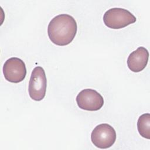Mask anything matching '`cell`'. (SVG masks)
Wrapping results in <instances>:
<instances>
[{
	"instance_id": "1",
	"label": "cell",
	"mask_w": 150,
	"mask_h": 150,
	"mask_svg": "<svg viewBox=\"0 0 150 150\" xmlns=\"http://www.w3.org/2000/svg\"><path fill=\"white\" fill-rule=\"evenodd\" d=\"M77 25L71 15L62 13L53 18L47 26V35L51 42L58 46L70 44L75 38Z\"/></svg>"
},
{
	"instance_id": "4",
	"label": "cell",
	"mask_w": 150,
	"mask_h": 150,
	"mask_svg": "<svg viewBox=\"0 0 150 150\" xmlns=\"http://www.w3.org/2000/svg\"><path fill=\"white\" fill-rule=\"evenodd\" d=\"M117 134L114 128L110 124L103 123L97 125L91 134L93 145L100 149H107L115 143Z\"/></svg>"
},
{
	"instance_id": "6",
	"label": "cell",
	"mask_w": 150,
	"mask_h": 150,
	"mask_svg": "<svg viewBox=\"0 0 150 150\" xmlns=\"http://www.w3.org/2000/svg\"><path fill=\"white\" fill-rule=\"evenodd\" d=\"M76 100L80 108L91 111L100 110L104 103L103 96L96 90L91 88H86L80 91Z\"/></svg>"
},
{
	"instance_id": "3",
	"label": "cell",
	"mask_w": 150,
	"mask_h": 150,
	"mask_svg": "<svg viewBox=\"0 0 150 150\" xmlns=\"http://www.w3.org/2000/svg\"><path fill=\"white\" fill-rule=\"evenodd\" d=\"M47 80L45 71L41 66L35 67L29 81L28 91L30 97L35 101L43 100L46 95Z\"/></svg>"
},
{
	"instance_id": "7",
	"label": "cell",
	"mask_w": 150,
	"mask_h": 150,
	"mask_svg": "<svg viewBox=\"0 0 150 150\" xmlns=\"http://www.w3.org/2000/svg\"><path fill=\"white\" fill-rule=\"evenodd\" d=\"M148 59V50L143 46L138 47L128 56L127 59L128 67L133 72H139L145 68Z\"/></svg>"
},
{
	"instance_id": "2",
	"label": "cell",
	"mask_w": 150,
	"mask_h": 150,
	"mask_svg": "<svg viewBox=\"0 0 150 150\" xmlns=\"http://www.w3.org/2000/svg\"><path fill=\"white\" fill-rule=\"evenodd\" d=\"M136 17L127 9L121 8H112L104 14L103 21L105 26L114 29L127 26L136 22Z\"/></svg>"
},
{
	"instance_id": "8",
	"label": "cell",
	"mask_w": 150,
	"mask_h": 150,
	"mask_svg": "<svg viewBox=\"0 0 150 150\" xmlns=\"http://www.w3.org/2000/svg\"><path fill=\"white\" fill-rule=\"evenodd\" d=\"M137 129L139 134L143 138H150V114H142L138 119Z\"/></svg>"
},
{
	"instance_id": "5",
	"label": "cell",
	"mask_w": 150,
	"mask_h": 150,
	"mask_svg": "<svg viewBox=\"0 0 150 150\" xmlns=\"http://www.w3.org/2000/svg\"><path fill=\"white\" fill-rule=\"evenodd\" d=\"M2 70L5 79L13 83L23 81L26 75L25 63L22 59L16 57L6 60L4 64Z\"/></svg>"
}]
</instances>
